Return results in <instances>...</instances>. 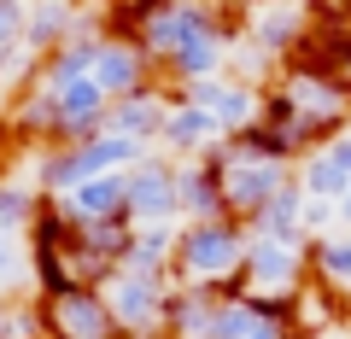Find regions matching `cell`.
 Returning a JSON list of instances; mask_svg holds the SVG:
<instances>
[{
    "instance_id": "ba28073f",
    "label": "cell",
    "mask_w": 351,
    "mask_h": 339,
    "mask_svg": "<svg viewBox=\"0 0 351 339\" xmlns=\"http://www.w3.org/2000/svg\"><path fill=\"white\" fill-rule=\"evenodd\" d=\"M88 76L100 82V94H106L112 105L158 82V71H152V59L141 53V41L129 36V29H106V36H100V53H94V71H88Z\"/></svg>"
},
{
    "instance_id": "2e32d148",
    "label": "cell",
    "mask_w": 351,
    "mask_h": 339,
    "mask_svg": "<svg viewBox=\"0 0 351 339\" xmlns=\"http://www.w3.org/2000/svg\"><path fill=\"white\" fill-rule=\"evenodd\" d=\"M182 228V223H176ZM176 228H135L129 234V251H123V264L129 275H147V281H176L170 275V258H176Z\"/></svg>"
},
{
    "instance_id": "8fae6325",
    "label": "cell",
    "mask_w": 351,
    "mask_h": 339,
    "mask_svg": "<svg viewBox=\"0 0 351 339\" xmlns=\"http://www.w3.org/2000/svg\"><path fill=\"white\" fill-rule=\"evenodd\" d=\"M176 205H182V223H211V216H228L223 164H217V152L176 164Z\"/></svg>"
},
{
    "instance_id": "30bf717a",
    "label": "cell",
    "mask_w": 351,
    "mask_h": 339,
    "mask_svg": "<svg viewBox=\"0 0 351 339\" xmlns=\"http://www.w3.org/2000/svg\"><path fill=\"white\" fill-rule=\"evenodd\" d=\"M217 147H223V123H217L211 112H199V105H188V100L170 94V117H164V129H158V152L176 158V164H188V158H205V152H217Z\"/></svg>"
},
{
    "instance_id": "277c9868",
    "label": "cell",
    "mask_w": 351,
    "mask_h": 339,
    "mask_svg": "<svg viewBox=\"0 0 351 339\" xmlns=\"http://www.w3.org/2000/svg\"><path fill=\"white\" fill-rule=\"evenodd\" d=\"M106 304H112V322L123 339H164V322H170V292L176 281H147V275H106Z\"/></svg>"
},
{
    "instance_id": "52a82bcc",
    "label": "cell",
    "mask_w": 351,
    "mask_h": 339,
    "mask_svg": "<svg viewBox=\"0 0 351 339\" xmlns=\"http://www.w3.org/2000/svg\"><path fill=\"white\" fill-rule=\"evenodd\" d=\"M36 304H41V322H47V339H123L100 287H64Z\"/></svg>"
},
{
    "instance_id": "d6986e66",
    "label": "cell",
    "mask_w": 351,
    "mask_h": 339,
    "mask_svg": "<svg viewBox=\"0 0 351 339\" xmlns=\"http://www.w3.org/2000/svg\"><path fill=\"white\" fill-rule=\"evenodd\" d=\"M24 24H29V6H24V0H0V53L24 47Z\"/></svg>"
},
{
    "instance_id": "603a6c76",
    "label": "cell",
    "mask_w": 351,
    "mask_h": 339,
    "mask_svg": "<svg viewBox=\"0 0 351 339\" xmlns=\"http://www.w3.org/2000/svg\"><path fill=\"white\" fill-rule=\"evenodd\" d=\"M6 275H12V240L0 234V281H6Z\"/></svg>"
},
{
    "instance_id": "ffe728a7",
    "label": "cell",
    "mask_w": 351,
    "mask_h": 339,
    "mask_svg": "<svg viewBox=\"0 0 351 339\" xmlns=\"http://www.w3.org/2000/svg\"><path fill=\"white\" fill-rule=\"evenodd\" d=\"M334 228H339V205H328V199H311V205H304V234H311V240L334 234Z\"/></svg>"
},
{
    "instance_id": "5bb4252c",
    "label": "cell",
    "mask_w": 351,
    "mask_h": 339,
    "mask_svg": "<svg viewBox=\"0 0 351 339\" xmlns=\"http://www.w3.org/2000/svg\"><path fill=\"white\" fill-rule=\"evenodd\" d=\"M217 310H223V292H211V287H176L170 292L164 339H211L217 334Z\"/></svg>"
},
{
    "instance_id": "6da1fadb",
    "label": "cell",
    "mask_w": 351,
    "mask_h": 339,
    "mask_svg": "<svg viewBox=\"0 0 351 339\" xmlns=\"http://www.w3.org/2000/svg\"><path fill=\"white\" fill-rule=\"evenodd\" d=\"M176 287H211V292H240L246 275V228L234 216L211 223H182L176 228V258H170Z\"/></svg>"
},
{
    "instance_id": "ac0fdd59",
    "label": "cell",
    "mask_w": 351,
    "mask_h": 339,
    "mask_svg": "<svg viewBox=\"0 0 351 339\" xmlns=\"http://www.w3.org/2000/svg\"><path fill=\"white\" fill-rule=\"evenodd\" d=\"M41 211V193L36 188H18V181H0V234L6 228H29Z\"/></svg>"
},
{
    "instance_id": "e0dca14e",
    "label": "cell",
    "mask_w": 351,
    "mask_h": 339,
    "mask_svg": "<svg viewBox=\"0 0 351 339\" xmlns=\"http://www.w3.org/2000/svg\"><path fill=\"white\" fill-rule=\"evenodd\" d=\"M311 281L328 287V292H339V299L351 304V234H346V228L311 240Z\"/></svg>"
},
{
    "instance_id": "9c48e42d",
    "label": "cell",
    "mask_w": 351,
    "mask_h": 339,
    "mask_svg": "<svg viewBox=\"0 0 351 339\" xmlns=\"http://www.w3.org/2000/svg\"><path fill=\"white\" fill-rule=\"evenodd\" d=\"M304 36H311V12H304V0H263L258 12L246 18V41H258L276 64H287L293 53L304 47Z\"/></svg>"
},
{
    "instance_id": "7402d4cb",
    "label": "cell",
    "mask_w": 351,
    "mask_h": 339,
    "mask_svg": "<svg viewBox=\"0 0 351 339\" xmlns=\"http://www.w3.org/2000/svg\"><path fill=\"white\" fill-rule=\"evenodd\" d=\"M293 339H351V310H339L334 322H322V327H311V334H293Z\"/></svg>"
},
{
    "instance_id": "484cf974",
    "label": "cell",
    "mask_w": 351,
    "mask_h": 339,
    "mask_svg": "<svg viewBox=\"0 0 351 339\" xmlns=\"http://www.w3.org/2000/svg\"><path fill=\"white\" fill-rule=\"evenodd\" d=\"M0 59H6V53H0Z\"/></svg>"
},
{
    "instance_id": "7a4b0ae2",
    "label": "cell",
    "mask_w": 351,
    "mask_h": 339,
    "mask_svg": "<svg viewBox=\"0 0 351 339\" xmlns=\"http://www.w3.org/2000/svg\"><path fill=\"white\" fill-rule=\"evenodd\" d=\"M311 287V246H293V240H263L246 234V275H240V292L252 304H269L293 322V299Z\"/></svg>"
},
{
    "instance_id": "7c38bea8",
    "label": "cell",
    "mask_w": 351,
    "mask_h": 339,
    "mask_svg": "<svg viewBox=\"0 0 351 339\" xmlns=\"http://www.w3.org/2000/svg\"><path fill=\"white\" fill-rule=\"evenodd\" d=\"M164 117H170V88H164V82H152V88H141V94H129V100H117L112 112H106V129H112V135L141 140V147H158Z\"/></svg>"
},
{
    "instance_id": "3957f363",
    "label": "cell",
    "mask_w": 351,
    "mask_h": 339,
    "mask_svg": "<svg viewBox=\"0 0 351 339\" xmlns=\"http://www.w3.org/2000/svg\"><path fill=\"white\" fill-rule=\"evenodd\" d=\"M217 164H223V199H228V216H234L240 228H246L252 216H258L263 205H269V199H276V193L293 181V164H287V158L252 152V147H240V140H228V135H223V147H217Z\"/></svg>"
},
{
    "instance_id": "d4e9b609",
    "label": "cell",
    "mask_w": 351,
    "mask_h": 339,
    "mask_svg": "<svg viewBox=\"0 0 351 339\" xmlns=\"http://www.w3.org/2000/svg\"><path fill=\"white\" fill-rule=\"evenodd\" d=\"M0 310H6V299H0Z\"/></svg>"
},
{
    "instance_id": "5b68a950",
    "label": "cell",
    "mask_w": 351,
    "mask_h": 339,
    "mask_svg": "<svg viewBox=\"0 0 351 339\" xmlns=\"http://www.w3.org/2000/svg\"><path fill=\"white\" fill-rule=\"evenodd\" d=\"M269 88H276L281 100L304 117V123L328 129V135H346V123H351V88H346V82H334L328 71H311V64H281Z\"/></svg>"
},
{
    "instance_id": "8992f818",
    "label": "cell",
    "mask_w": 351,
    "mask_h": 339,
    "mask_svg": "<svg viewBox=\"0 0 351 339\" xmlns=\"http://www.w3.org/2000/svg\"><path fill=\"white\" fill-rule=\"evenodd\" d=\"M129 181V228H176L182 205H176V158H164L158 147L141 164L123 170Z\"/></svg>"
},
{
    "instance_id": "4fadbf2b",
    "label": "cell",
    "mask_w": 351,
    "mask_h": 339,
    "mask_svg": "<svg viewBox=\"0 0 351 339\" xmlns=\"http://www.w3.org/2000/svg\"><path fill=\"white\" fill-rule=\"evenodd\" d=\"M293 322L269 304H252L246 292H223V310H217V334L211 339H287Z\"/></svg>"
},
{
    "instance_id": "9a60e30c",
    "label": "cell",
    "mask_w": 351,
    "mask_h": 339,
    "mask_svg": "<svg viewBox=\"0 0 351 339\" xmlns=\"http://www.w3.org/2000/svg\"><path fill=\"white\" fill-rule=\"evenodd\" d=\"M304 188H299V176L287 181V188L276 193V199L263 205L258 216L246 223V234H263V240H293V246H311V234H304Z\"/></svg>"
},
{
    "instance_id": "cb8c5ba5",
    "label": "cell",
    "mask_w": 351,
    "mask_h": 339,
    "mask_svg": "<svg viewBox=\"0 0 351 339\" xmlns=\"http://www.w3.org/2000/svg\"><path fill=\"white\" fill-rule=\"evenodd\" d=\"M339 228L351 234V188H346V199H339Z\"/></svg>"
},
{
    "instance_id": "44dd1931",
    "label": "cell",
    "mask_w": 351,
    "mask_h": 339,
    "mask_svg": "<svg viewBox=\"0 0 351 339\" xmlns=\"http://www.w3.org/2000/svg\"><path fill=\"white\" fill-rule=\"evenodd\" d=\"M316 152H322V158H328V164H334L339 176H346V181H351V129H346V135H334V140H328V147H316Z\"/></svg>"
}]
</instances>
